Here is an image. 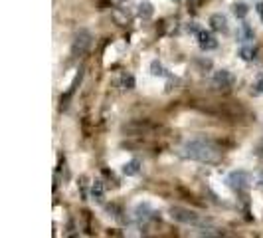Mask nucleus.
Here are the masks:
<instances>
[{
    "mask_svg": "<svg viewBox=\"0 0 263 238\" xmlns=\"http://www.w3.org/2000/svg\"><path fill=\"white\" fill-rule=\"evenodd\" d=\"M178 155L186 161H196L202 165H216L222 161V151L216 143L208 139H190L180 149Z\"/></svg>",
    "mask_w": 263,
    "mask_h": 238,
    "instance_id": "nucleus-1",
    "label": "nucleus"
},
{
    "mask_svg": "<svg viewBox=\"0 0 263 238\" xmlns=\"http://www.w3.org/2000/svg\"><path fill=\"white\" fill-rule=\"evenodd\" d=\"M170 219L180 222V224H186V226H206V222H208L196 210H190V208H184V206H172Z\"/></svg>",
    "mask_w": 263,
    "mask_h": 238,
    "instance_id": "nucleus-2",
    "label": "nucleus"
},
{
    "mask_svg": "<svg viewBox=\"0 0 263 238\" xmlns=\"http://www.w3.org/2000/svg\"><path fill=\"white\" fill-rule=\"evenodd\" d=\"M91 46H93V34H91L89 30L81 28V30L73 36V42H72V56H73V58H81V56H85L87 52L91 50Z\"/></svg>",
    "mask_w": 263,
    "mask_h": 238,
    "instance_id": "nucleus-3",
    "label": "nucleus"
},
{
    "mask_svg": "<svg viewBox=\"0 0 263 238\" xmlns=\"http://www.w3.org/2000/svg\"><path fill=\"white\" fill-rule=\"evenodd\" d=\"M226 183H228L230 189H234V190L239 192V190H248L251 187L253 177H251V173H248L244 169H237V171H232L230 175L226 177Z\"/></svg>",
    "mask_w": 263,
    "mask_h": 238,
    "instance_id": "nucleus-4",
    "label": "nucleus"
},
{
    "mask_svg": "<svg viewBox=\"0 0 263 238\" xmlns=\"http://www.w3.org/2000/svg\"><path fill=\"white\" fill-rule=\"evenodd\" d=\"M212 81H214L216 88H220V90H228V88H232V85L235 83V78H234V74H232L230 70L222 68V70H216V72H214Z\"/></svg>",
    "mask_w": 263,
    "mask_h": 238,
    "instance_id": "nucleus-5",
    "label": "nucleus"
},
{
    "mask_svg": "<svg viewBox=\"0 0 263 238\" xmlns=\"http://www.w3.org/2000/svg\"><path fill=\"white\" fill-rule=\"evenodd\" d=\"M196 38H198V46H200L202 52H212V50L218 48V40L214 38V34L204 30V28H200L198 32H196Z\"/></svg>",
    "mask_w": 263,
    "mask_h": 238,
    "instance_id": "nucleus-6",
    "label": "nucleus"
},
{
    "mask_svg": "<svg viewBox=\"0 0 263 238\" xmlns=\"http://www.w3.org/2000/svg\"><path fill=\"white\" fill-rule=\"evenodd\" d=\"M210 26L214 32H220V34H228L230 32V26H228V18L222 14V12H216L210 16Z\"/></svg>",
    "mask_w": 263,
    "mask_h": 238,
    "instance_id": "nucleus-7",
    "label": "nucleus"
},
{
    "mask_svg": "<svg viewBox=\"0 0 263 238\" xmlns=\"http://www.w3.org/2000/svg\"><path fill=\"white\" fill-rule=\"evenodd\" d=\"M89 197H91V201H93L95 205H103V203H105V185H103V181L97 179V181L91 183Z\"/></svg>",
    "mask_w": 263,
    "mask_h": 238,
    "instance_id": "nucleus-8",
    "label": "nucleus"
},
{
    "mask_svg": "<svg viewBox=\"0 0 263 238\" xmlns=\"http://www.w3.org/2000/svg\"><path fill=\"white\" fill-rule=\"evenodd\" d=\"M152 14H155V6H152V2H148V0H143V2H139L137 6V16L141 20H150Z\"/></svg>",
    "mask_w": 263,
    "mask_h": 238,
    "instance_id": "nucleus-9",
    "label": "nucleus"
},
{
    "mask_svg": "<svg viewBox=\"0 0 263 238\" xmlns=\"http://www.w3.org/2000/svg\"><path fill=\"white\" fill-rule=\"evenodd\" d=\"M121 171H123L125 177H135V175H139V173H141V161L139 159H131V161H127L123 165Z\"/></svg>",
    "mask_w": 263,
    "mask_h": 238,
    "instance_id": "nucleus-10",
    "label": "nucleus"
},
{
    "mask_svg": "<svg viewBox=\"0 0 263 238\" xmlns=\"http://www.w3.org/2000/svg\"><path fill=\"white\" fill-rule=\"evenodd\" d=\"M237 54H239V58L246 60V62H253V60L257 58V48H255L253 44H246V46L239 48Z\"/></svg>",
    "mask_w": 263,
    "mask_h": 238,
    "instance_id": "nucleus-11",
    "label": "nucleus"
},
{
    "mask_svg": "<svg viewBox=\"0 0 263 238\" xmlns=\"http://www.w3.org/2000/svg\"><path fill=\"white\" fill-rule=\"evenodd\" d=\"M150 212H152V210H150V205H148V203H139L137 208H135V216H137L139 222H141V221L145 222L148 216H150Z\"/></svg>",
    "mask_w": 263,
    "mask_h": 238,
    "instance_id": "nucleus-12",
    "label": "nucleus"
},
{
    "mask_svg": "<svg viewBox=\"0 0 263 238\" xmlns=\"http://www.w3.org/2000/svg\"><path fill=\"white\" fill-rule=\"evenodd\" d=\"M150 76H155V78H164L166 76V70H164L161 60H152L150 62Z\"/></svg>",
    "mask_w": 263,
    "mask_h": 238,
    "instance_id": "nucleus-13",
    "label": "nucleus"
},
{
    "mask_svg": "<svg viewBox=\"0 0 263 238\" xmlns=\"http://www.w3.org/2000/svg\"><path fill=\"white\" fill-rule=\"evenodd\" d=\"M232 12H234V16H235L237 20H244V18L248 16V12H249V6L244 4V2H235V4L232 6Z\"/></svg>",
    "mask_w": 263,
    "mask_h": 238,
    "instance_id": "nucleus-14",
    "label": "nucleus"
},
{
    "mask_svg": "<svg viewBox=\"0 0 263 238\" xmlns=\"http://www.w3.org/2000/svg\"><path fill=\"white\" fill-rule=\"evenodd\" d=\"M237 38H239V42H249V40H253V30H251L248 24H242Z\"/></svg>",
    "mask_w": 263,
    "mask_h": 238,
    "instance_id": "nucleus-15",
    "label": "nucleus"
},
{
    "mask_svg": "<svg viewBox=\"0 0 263 238\" xmlns=\"http://www.w3.org/2000/svg\"><path fill=\"white\" fill-rule=\"evenodd\" d=\"M121 88L123 90H135V78L131 74H123L121 76Z\"/></svg>",
    "mask_w": 263,
    "mask_h": 238,
    "instance_id": "nucleus-16",
    "label": "nucleus"
},
{
    "mask_svg": "<svg viewBox=\"0 0 263 238\" xmlns=\"http://www.w3.org/2000/svg\"><path fill=\"white\" fill-rule=\"evenodd\" d=\"M253 94H255V95H263V76H259V78L253 81Z\"/></svg>",
    "mask_w": 263,
    "mask_h": 238,
    "instance_id": "nucleus-17",
    "label": "nucleus"
},
{
    "mask_svg": "<svg viewBox=\"0 0 263 238\" xmlns=\"http://www.w3.org/2000/svg\"><path fill=\"white\" fill-rule=\"evenodd\" d=\"M255 12L259 14V18H261V22H263V2H257V4H255Z\"/></svg>",
    "mask_w": 263,
    "mask_h": 238,
    "instance_id": "nucleus-18",
    "label": "nucleus"
},
{
    "mask_svg": "<svg viewBox=\"0 0 263 238\" xmlns=\"http://www.w3.org/2000/svg\"><path fill=\"white\" fill-rule=\"evenodd\" d=\"M172 2H182V0H172Z\"/></svg>",
    "mask_w": 263,
    "mask_h": 238,
    "instance_id": "nucleus-19",
    "label": "nucleus"
},
{
    "mask_svg": "<svg viewBox=\"0 0 263 238\" xmlns=\"http://www.w3.org/2000/svg\"><path fill=\"white\" fill-rule=\"evenodd\" d=\"M259 183H261V185H263V179H261V181H259Z\"/></svg>",
    "mask_w": 263,
    "mask_h": 238,
    "instance_id": "nucleus-20",
    "label": "nucleus"
}]
</instances>
